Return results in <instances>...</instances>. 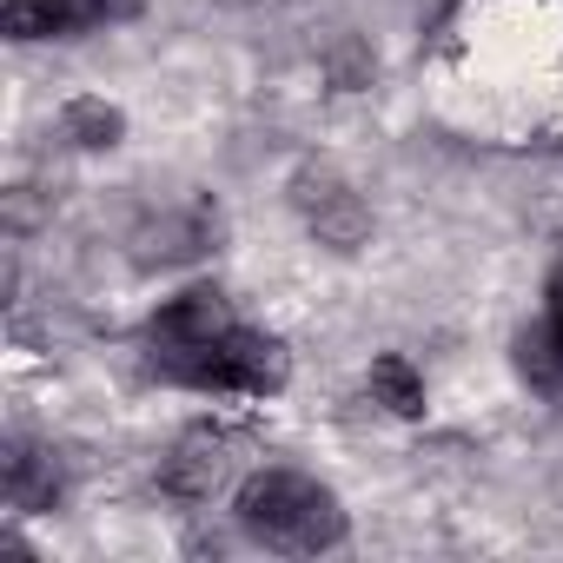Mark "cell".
I'll return each instance as SVG.
<instances>
[{
  "label": "cell",
  "instance_id": "7a4b0ae2",
  "mask_svg": "<svg viewBox=\"0 0 563 563\" xmlns=\"http://www.w3.org/2000/svg\"><path fill=\"white\" fill-rule=\"evenodd\" d=\"M173 385H192V391H239V398H265L286 385V345L252 332V325H225L219 339L192 345V352H173V358H153Z\"/></svg>",
  "mask_w": 563,
  "mask_h": 563
},
{
  "label": "cell",
  "instance_id": "3957f363",
  "mask_svg": "<svg viewBox=\"0 0 563 563\" xmlns=\"http://www.w3.org/2000/svg\"><path fill=\"white\" fill-rule=\"evenodd\" d=\"M126 0H8V34L14 41H60V34H87L107 14H120Z\"/></svg>",
  "mask_w": 563,
  "mask_h": 563
},
{
  "label": "cell",
  "instance_id": "277c9868",
  "mask_svg": "<svg viewBox=\"0 0 563 563\" xmlns=\"http://www.w3.org/2000/svg\"><path fill=\"white\" fill-rule=\"evenodd\" d=\"M225 325H232V312H225V299H219V292H179L173 306H159V312H153V358L192 352V345L219 339Z\"/></svg>",
  "mask_w": 563,
  "mask_h": 563
},
{
  "label": "cell",
  "instance_id": "ba28073f",
  "mask_svg": "<svg viewBox=\"0 0 563 563\" xmlns=\"http://www.w3.org/2000/svg\"><path fill=\"white\" fill-rule=\"evenodd\" d=\"M372 398L391 405L398 418H418V411H424V378L411 372V358L385 352V358H372Z\"/></svg>",
  "mask_w": 563,
  "mask_h": 563
},
{
  "label": "cell",
  "instance_id": "52a82bcc",
  "mask_svg": "<svg viewBox=\"0 0 563 563\" xmlns=\"http://www.w3.org/2000/svg\"><path fill=\"white\" fill-rule=\"evenodd\" d=\"M0 471H8V504L14 510H41V504L60 497V471L34 444H8V464H0Z\"/></svg>",
  "mask_w": 563,
  "mask_h": 563
},
{
  "label": "cell",
  "instance_id": "8992f818",
  "mask_svg": "<svg viewBox=\"0 0 563 563\" xmlns=\"http://www.w3.org/2000/svg\"><path fill=\"white\" fill-rule=\"evenodd\" d=\"M299 186H306L299 199H306L312 225H319L332 245H358V239H365V206H358L339 179H299Z\"/></svg>",
  "mask_w": 563,
  "mask_h": 563
},
{
  "label": "cell",
  "instance_id": "9c48e42d",
  "mask_svg": "<svg viewBox=\"0 0 563 563\" xmlns=\"http://www.w3.org/2000/svg\"><path fill=\"white\" fill-rule=\"evenodd\" d=\"M67 133H80V146H113L120 140V113L100 107V100H80V107H67Z\"/></svg>",
  "mask_w": 563,
  "mask_h": 563
},
{
  "label": "cell",
  "instance_id": "6da1fadb",
  "mask_svg": "<svg viewBox=\"0 0 563 563\" xmlns=\"http://www.w3.org/2000/svg\"><path fill=\"white\" fill-rule=\"evenodd\" d=\"M239 523L286 556H319L332 543H345V510L325 484L299 477V471H265L239 490Z\"/></svg>",
  "mask_w": 563,
  "mask_h": 563
},
{
  "label": "cell",
  "instance_id": "5b68a950",
  "mask_svg": "<svg viewBox=\"0 0 563 563\" xmlns=\"http://www.w3.org/2000/svg\"><path fill=\"white\" fill-rule=\"evenodd\" d=\"M517 365H523L530 385L563 391V272H556V286H550V312H543V325L523 332V345H517Z\"/></svg>",
  "mask_w": 563,
  "mask_h": 563
}]
</instances>
